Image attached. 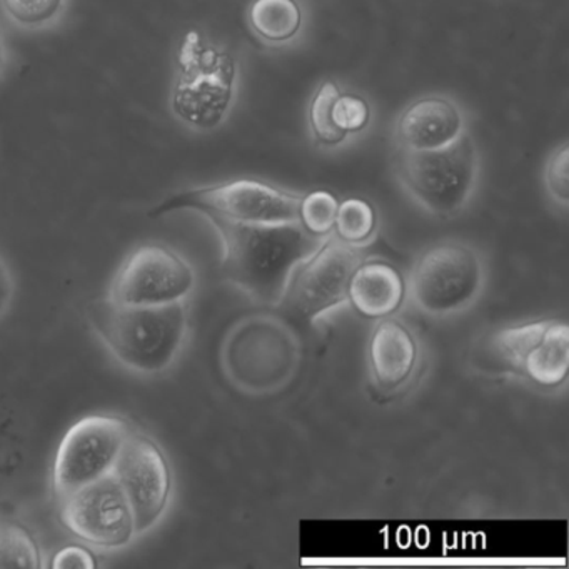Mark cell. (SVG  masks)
Here are the masks:
<instances>
[{"label":"cell","mask_w":569,"mask_h":569,"mask_svg":"<svg viewBox=\"0 0 569 569\" xmlns=\"http://www.w3.org/2000/svg\"><path fill=\"white\" fill-rule=\"evenodd\" d=\"M86 319L109 358L139 379L164 378L188 348L191 311L188 302L156 308H129L96 299Z\"/></svg>","instance_id":"cell-1"},{"label":"cell","mask_w":569,"mask_h":569,"mask_svg":"<svg viewBox=\"0 0 569 569\" xmlns=\"http://www.w3.org/2000/svg\"><path fill=\"white\" fill-rule=\"evenodd\" d=\"M222 242L221 271L226 281L252 301L278 306L299 262L321 246L299 222L242 224L209 219Z\"/></svg>","instance_id":"cell-2"},{"label":"cell","mask_w":569,"mask_h":569,"mask_svg":"<svg viewBox=\"0 0 569 569\" xmlns=\"http://www.w3.org/2000/svg\"><path fill=\"white\" fill-rule=\"evenodd\" d=\"M238 61L199 31L182 38L176 58L171 111L194 131L219 128L231 112L238 92Z\"/></svg>","instance_id":"cell-3"},{"label":"cell","mask_w":569,"mask_h":569,"mask_svg":"<svg viewBox=\"0 0 569 569\" xmlns=\"http://www.w3.org/2000/svg\"><path fill=\"white\" fill-rule=\"evenodd\" d=\"M396 172L409 198L436 218L458 216L478 184V148L468 132L432 151L399 149Z\"/></svg>","instance_id":"cell-4"},{"label":"cell","mask_w":569,"mask_h":569,"mask_svg":"<svg viewBox=\"0 0 569 569\" xmlns=\"http://www.w3.org/2000/svg\"><path fill=\"white\" fill-rule=\"evenodd\" d=\"M368 246L342 242L335 234L299 262L289 278L284 295L276 306L292 325L311 326L321 316L348 305V289L356 268L368 258Z\"/></svg>","instance_id":"cell-5"},{"label":"cell","mask_w":569,"mask_h":569,"mask_svg":"<svg viewBox=\"0 0 569 569\" xmlns=\"http://www.w3.org/2000/svg\"><path fill=\"white\" fill-rule=\"evenodd\" d=\"M301 196L282 191L258 179H236L206 188L176 192L148 212L151 218L178 211L201 212L208 219L242 224L298 222Z\"/></svg>","instance_id":"cell-6"},{"label":"cell","mask_w":569,"mask_h":569,"mask_svg":"<svg viewBox=\"0 0 569 569\" xmlns=\"http://www.w3.org/2000/svg\"><path fill=\"white\" fill-rule=\"evenodd\" d=\"M198 288L194 266L164 242H144L132 249L112 276L106 298L129 308L188 302Z\"/></svg>","instance_id":"cell-7"},{"label":"cell","mask_w":569,"mask_h":569,"mask_svg":"<svg viewBox=\"0 0 569 569\" xmlns=\"http://www.w3.org/2000/svg\"><path fill=\"white\" fill-rule=\"evenodd\" d=\"M482 286L485 266L478 252L462 242H441L416 262L409 295L419 311L448 318L466 311L481 295Z\"/></svg>","instance_id":"cell-8"},{"label":"cell","mask_w":569,"mask_h":569,"mask_svg":"<svg viewBox=\"0 0 569 569\" xmlns=\"http://www.w3.org/2000/svg\"><path fill=\"white\" fill-rule=\"evenodd\" d=\"M134 426L118 415H91L76 421L59 442L52 465L56 499L112 475Z\"/></svg>","instance_id":"cell-9"},{"label":"cell","mask_w":569,"mask_h":569,"mask_svg":"<svg viewBox=\"0 0 569 569\" xmlns=\"http://www.w3.org/2000/svg\"><path fill=\"white\" fill-rule=\"evenodd\" d=\"M58 506L62 526L94 551H124L139 539L131 505L112 475L62 496Z\"/></svg>","instance_id":"cell-10"},{"label":"cell","mask_w":569,"mask_h":569,"mask_svg":"<svg viewBox=\"0 0 569 569\" xmlns=\"http://www.w3.org/2000/svg\"><path fill=\"white\" fill-rule=\"evenodd\" d=\"M112 476L131 505L139 538L154 531L174 499V472L162 446L134 426Z\"/></svg>","instance_id":"cell-11"},{"label":"cell","mask_w":569,"mask_h":569,"mask_svg":"<svg viewBox=\"0 0 569 569\" xmlns=\"http://www.w3.org/2000/svg\"><path fill=\"white\" fill-rule=\"evenodd\" d=\"M489 355L502 371L539 388H558L569 372V326L541 319L499 329L489 338Z\"/></svg>","instance_id":"cell-12"},{"label":"cell","mask_w":569,"mask_h":569,"mask_svg":"<svg viewBox=\"0 0 569 569\" xmlns=\"http://www.w3.org/2000/svg\"><path fill=\"white\" fill-rule=\"evenodd\" d=\"M466 132L465 112L441 94L416 99L396 122V141L405 151L446 148Z\"/></svg>","instance_id":"cell-13"},{"label":"cell","mask_w":569,"mask_h":569,"mask_svg":"<svg viewBox=\"0 0 569 569\" xmlns=\"http://www.w3.org/2000/svg\"><path fill=\"white\" fill-rule=\"evenodd\" d=\"M371 104L356 92H342L338 82L319 86L309 106V128L316 144L336 148L368 129Z\"/></svg>","instance_id":"cell-14"},{"label":"cell","mask_w":569,"mask_h":569,"mask_svg":"<svg viewBox=\"0 0 569 569\" xmlns=\"http://www.w3.org/2000/svg\"><path fill=\"white\" fill-rule=\"evenodd\" d=\"M418 346L411 331L395 319L378 322L369 339V368L381 389L399 388L415 371Z\"/></svg>","instance_id":"cell-15"},{"label":"cell","mask_w":569,"mask_h":569,"mask_svg":"<svg viewBox=\"0 0 569 569\" xmlns=\"http://www.w3.org/2000/svg\"><path fill=\"white\" fill-rule=\"evenodd\" d=\"M406 282L401 272L385 261H362L348 289V305L368 319H385L401 308Z\"/></svg>","instance_id":"cell-16"},{"label":"cell","mask_w":569,"mask_h":569,"mask_svg":"<svg viewBox=\"0 0 569 569\" xmlns=\"http://www.w3.org/2000/svg\"><path fill=\"white\" fill-rule=\"evenodd\" d=\"M248 19L252 32L274 46L291 42L305 24V14L298 0H254Z\"/></svg>","instance_id":"cell-17"},{"label":"cell","mask_w":569,"mask_h":569,"mask_svg":"<svg viewBox=\"0 0 569 569\" xmlns=\"http://www.w3.org/2000/svg\"><path fill=\"white\" fill-rule=\"evenodd\" d=\"M8 568H46V556L24 525L0 518V569Z\"/></svg>","instance_id":"cell-18"},{"label":"cell","mask_w":569,"mask_h":569,"mask_svg":"<svg viewBox=\"0 0 569 569\" xmlns=\"http://www.w3.org/2000/svg\"><path fill=\"white\" fill-rule=\"evenodd\" d=\"M378 228V214L371 202L349 198L339 202L332 234L352 246H368Z\"/></svg>","instance_id":"cell-19"},{"label":"cell","mask_w":569,"mask_h":569,"mask_svg":"<svg viewBox=\"0 0 569 569\" xmlns=\"http://www.w3.org/2000/svg\"><path fill=\"white\" fill-rule=\"evenodd\" d=\"M69 0H0L6 18L28 31H41L58 24Z\"/></svg>","instance_id":"cell-20"},{"label":"cell","mask_w":569,"mask_h":569,"mask_svg":"<svg viewBox=\"0 0 569 569\" xmlns=\"http://www.w3.org/2000/svg\"><path fill=\"white\" fill-rule=\"evenodd\" d=\"M339 201L329 191H312L301 196L298 209V222L316 238H328L335 229Z\"/></svg>","instance_id":"cell-21"},{"label":"cell","mask_w":569,"mask_h":569,"mask_svg":"<svg viewBox=\"0 0 569 569\" xmlns=\"http://www.w3.org/2000/svg\"><path fill=\"white\" fill-rule=\"evenodd\" d=\"M568 164L569 148L565 142L561 148L552 152L545 169V184L548 194L551 196L552 201L565 206V208L569 201Z\"/></svg>","instance_id":"cell-22"},{"label":"cell","mask_w":569,"mask_h":569,"mask_svg":"<svg viewBox=\"0 0 569 569\" xmlns=\"http://www.w3.org/2000/svg\"><path fill=\"white\" fill-rule=\"evenodd\" d=\"M98 566V559H96L94 549L82 545H68L59 548L54 555L51 556V561L46 565V568H81L92 569Z\"/></svg>","instance_id":"cell-23"},{"label":"cell","mask_w":569,"mask_h":569,"mask_svg":"<svg viewBox=\"0 0 569 569\" xmlns=\"http://www.w3.org/2000/svg\"><path fill=\"white\" fill-rule=\"evenodd\" d=\"M16 292H18V281H16L14 271L6 256L0 252V321L11 311Z\"/></svg>","instance_id":"cell-24"},{"label":"cell","mask_w":569,"mask_h":569,"mask_svg":"<svg viewBox=\"0 0 569 569\" xmlns=\"http://www.w3.org/2000/svg\"><path fill=\"white\" fill-rule=\"evenodd\" d=\"M6 62H8V48H6L4 36L0 32V74L4 71Z\"/></svg>","instance_id":"cell-25"}]
</instances>
